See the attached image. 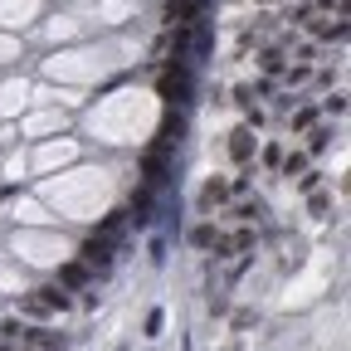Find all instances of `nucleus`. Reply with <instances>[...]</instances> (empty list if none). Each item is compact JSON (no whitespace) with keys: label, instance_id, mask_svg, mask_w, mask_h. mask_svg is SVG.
Returning <instances> with one entry per match:
<instances>
[{"label":"nucleus","instance_id":"obj_13","mask_svg":"<svg viewBox=\"0 0 351 351\" xmlns=\"http://www.w3.org/2000/svg\"><path fill=\"white\" fill-rule=\"evenodd\" d=\"M258 64L269 69V73H283V49H278V44H274V49H263V54H258Z\"/></svg>","mask_w":351,"mask_h":351},{"label":"nucleus","instance_id":"obj_6","mask_svg":"<svg viewBox=\"0 0 351 351\" xmlns=\"http://www.w3.org/2000/svg\"><path fill=\"white\" fill-rule=\"evenodd\" d=\"M29 346H39V351H64V337H54V332H44V327H25L20 332Z\"/></svg>","mask_w":351,"mask_h":351},{"label":"nucleus","instance_id":"obj_22","mask_svg":"<svg viewBox=\"0 0 351 351\" xmlns=\"http://www.w3.org/2000/svg\"><path fill=\"white\" fill-rule=\"evenodd\" d=\"M254 322H258V317L249 313V307H244V313H234V327H239V332H244V327H254Z\"/></svg>","mask_w":351,"mask_h":351},{"label":"nucleus","instance_id":"obj_15","mask_svg":"<svg viewBox=\"0 0 351 351\" xmlns=\"http://www.w3.org/2000/svg\"><path fill=\"white\" fill-rule=\"evenodd\" d=\"M191 244H195V249H210V244H215V225H195V230H191Z\"/></svg>","mask_w":351,"mask_h":351},{"label":"nucleus","instance_id":"obj_9","mask_svg":"<svg viewBox=\"0 0 351 351\" xmlns=\"http://www.w3.org/2000/svg\"><path fill=\"white\" fill-rule=\"evenodd\" d=\"M307 161H313V156H307V152H283V161H278V171H283V176H302V171H307Z\"/></svg>","mask_w":351,"mask_h":351},{"label":"nucleus","instance_id":"obj_4","mask_svg":"<svg viewBox=\"0 0 351 351\" xmlns=\"http://www.w3.org/2000/svg\"><path fill=\"white\" fill-rule=\"evenodd\" d=\"M152 205H156V191L142 186L137 195H132V219H137V225H152Z\"/></svg>","mask_w":351,"mask_h":351},{"label":"nucleus","instance_id":"obj_24","mask_svg":"<svg viewBox=\"0 0 351 351\" xmlns=\"http://www.w3.org/2000/svg\"><path fill=\"white\" fill-rule=\"evenodd\" d=\"M205 5H210V0H205Z\"/></svg>","mask_w":351,"mask_h":351},{"label":"nucleus","instance_id":"obj_2","mask_svg":"<svg viewBox=\"0 0 351 351\" xmlns=\"http://www.w3.org/2000/svg\"><path fill=\"white\" fill-rule=\"evenodd\" d=\"M83 263H88V274H108L112 269V239H103V234L83 239Z\"/></svg>","mask_w":351,"mask_h":351},{"label":"nucleus","instance_id":"obj_25","mask_svg":"<svg viewBox=\"0 0 351 351\" xmlns=\"http://www.w3.org/2000/svg\"><path fill=\"white\" fill-rule=\"evenodd\" d=\"M34 351H39V346H34Z\"/></svg>","mask_w":351,"mask_h":351},{"label":"nucleus","instance_id":"obj_19","mask_svg":"<svg viewBox=\"0 0 351 351\" xmlns=\"http://www.w3.org/2000/svg\"><path fill=\"white\" fill-rule=\"evenodd\" d=\"M230 244H234V249H239V254H249V249H254V230H239V234H234V239H230Z\"/></svg>","mask_w":351,"mask_h":351},{"label":"nucleus","instance_id":"obj_16","mask_svg":"<svg viewBox=\"0 0 351 351\" xmlns=\"http://www.w3.org/2000/svg\"><path fill=\"white\" fill-rule=\"evenodd\" d=\"M317 122V108H298V117H293V132H307Z\"/></svg>","mask_w":351,"mask_h":351},{"label":"nucleus","instance_id":"obj_5","mask_svg":"<svg viewBox=\"0 0 351 351\" xmlns=\"http://www.w3.org/2000/svg\"><path fill=\"white\" fill-rule=\"evenodd\" d=\"M88 278H93V274H88V263L78 258V263H64V269H59V288H88Z\"/></svg>","mask_w":351,"mask_h":351},{"label":"nucleus","instance_id":"obj_14","mask_svg":"<svg viewBox=\"0 0 351 351\" xmlns=\"http://www.w3.org/2000/svg\"><path fill=\"white\" fill-rule=\"evenodd\" d=\"M317 186H322V171H317V166H307V171L298 176V191H307V195H313Z\"/></svg>","mask_w":351,"mask_h":351},{"label":"nucleus","instance_id":"obj_21","mask_svg":"<svg viewBox=\"0 0 351 351\" xmlns=\"http://www.w3.org/2000/svg\"><path fill=\"white\" fill-rule=\"evenodd\" d=\"M20 332H25L20 322H0V337H10V341H20Z\"/></svg>","mask_w":351,"mask_h":351},{"label":"nucleus","instance_id":"obj_12","mask_svg":"<svg viewBox=\"0 0 351 351\" xmlns=\"http://www.w3.org/2000/svg\"><path fill=\"white\" fill-rule=\"evenodd\" d=\"M161 327H166V313H161V307H152L147 322H142V337H161Z\"/></svg>","mask_w":351,"mask_h":351},{"label":"nucleus","instance_id":"obj_7","mask_svg":"<svg viewBox=\"0 0 351 351\" xmlns=\"http://www.w3.org/2000/svg\"><path fill=\"white\" fill-rule=\"evenodd\" d=\"M39 298L49 302V313H69V307H73L69 288H59V283H49V288H39Z\"/></svg>","mask_w":351,"mask_h":351},{"label":"nucleus","instance_id":"obj_10","mask_svg":"<svg viewBox=\"0 0 351 351\" xmlns=\"http://www.w3.org/2000/svg\"><path fill=\"white\" fill-rule=\"evenodd\" d=\"M307 137H313V142H307V156H322L327 142H332V127H307Z\"/></svg>","mask_w":351,"mask_h":351},{"label":"nucleus","instance_id":"obj_20","mask_svg":"<svg viewBox=\"0 0 351 351\" xmlns=\"http://www.w3.org/2000/svg\"><path fill=\"white\" fill-rule=\"evenodd\" d=\"M327 112H332V117H341V112H346V98H341V93H332V98H327Z\"/></svg>","mask_w":351,"mask_h":351},{"label":"nucleus","instance_id":"obj_3","mask_svg":"<svg viewBox=\"0 0 351 351\" xmlns=\"http://www.w3.org/2000/svg\"><path fill=\"white\" fill-rule=\"evenodd\" d=\"M230 156H234L239 166L254 161V132H249V127H234V132H230Z\"/></svg>","mask_w":351,"mask_h":351},{"label":"nucleus","instance_id":"obj_1","mask_svg":"<svg viewBox=\"0 0 351 351\" xmlns=\"http://www.w3.org/2000/svg\"><path fill=\"white\" fill-rule=\"evenodd\" d=\"M191 93H195V83H191V69L166 59V69H161V98H166V103H191Z\"/></svg>","mask_w":351,"mask_h":351},{"label":"nucleus","instance_id":"obj_11","mask_svg":"<svg viewBox=\"0 0 351 351\" xmlns=\"http://www.w3.org/2000/svg\"><path fill=\"white\" fill-rule=\"evenodd\" d=\"M122 225H127V210H112V215L103 219V230H98V234H103V239H117V234H122Z\"/></svg>","mask_w":351,"mask_h":351},{"label":"nucleus","instance_id":"obj_18","mask_svg":"<svg viewBox=\"0 0 351 351\" xmlns=\"http://www.w3.org/2000/svg\"><path fill=\"white\" fill-rule=\"evenodd\" d=\"M278 161H283V147H278V142H274V147H263V166L278 171Z\"/></svg>","mask_w":351,"mask_h":351},{"label":"nucleus","instance_id":"obj_23","mask_svg":"<svg viewBox=\"0 0 351 351\" xmlns=\"http://www.w3.org/2000/svg\"><path fill=\"white\" fill-rule=\"evenodd\" d=\"M0 351H20V346H15V341H10V337H0Z\"/></svg>","mask_w":351,"mask_h":351},{"label":"nucleus","instance_id":"obj_8","mask_svg":"<svg viewBox=\"0 0 351 351\" xmlns=\"http://www.w3.org/2000/svg\"><path fill=\"white\" fill-rule=\"evenodd\" d=\"M225 195H230V186H225V181H205V186H200V210H215Z\"/></svg>","mask_w":351,"mask_h":351},{"label":"nucleus","instance_id":"obj_17","mask_svg":"<svg viewBox=\"0 0 351 351\" xmlns=\"http://www.w3.org/2000/svg\"><path fill=\"white\" fill-rule=\"evenodd\" d=\"M230 215H234V219H244V225H249V219L258 215V205H254V200H239V205H234Z\"/></svg>","mask_w":351,"mask_h":351}]
</instances>
